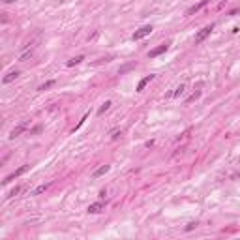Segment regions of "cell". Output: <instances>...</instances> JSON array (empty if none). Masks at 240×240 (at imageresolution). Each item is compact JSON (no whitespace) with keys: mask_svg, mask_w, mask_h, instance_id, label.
<instances>
[{"mask_svg":"<svg viewBox=\"0 0 240 240\" xmlns=\"http://www.w3.org/2000/svg\"><path fill=\"white\" fill-rule=\"evenodd\" d=\"M152 30H154V28H152L150 25H146V26H143V28H139V30H135V32H133L131 40H133V41L143 40V38H146V36H148V34H152Z\"/></svg>","mask_w":240,"mask_h":240,"instance_id":"cell-1","label":"cell"},{"mask_svg":"<svg viewBox=\"0 0 240 240\" xmlns=\"http://www.w3.org/2000/svg\"><path fill=\"white\" fill-rule=\"evenodd\" d=\"M28 169H30V165H23V167H19V169H17L15 173H11V174H8V176H6V178H4L2 182H4V184H10V182H11V180H15L17 176H21V174H25V173L28 171Z\"/></svg>","mask_w":240,"mask_h":240,"instance_id":"cell-2","label":"cell"},{"mask_svg":"<svg viewBox=\"0 0 240 240\" xmlns=\"http://www.w3.org/2000/svg\"><path fill=\"white\" fill-rule=\"evenodd\" d=\"M212 25H210V26H204V28H201V30L199 32H197V36H195V43H201V41H204V40H206L208 36H210V32H212Z\"/></svg>","mask_w":240,"mask_h":240,"instance_id":"cell-3","label":"cell"},{"mask_svg":"<svg viewBox=\"0 0 240 240\" xmlns=\"http://www.w3.org/2000/svg\"><path fill=\"white\" fill-rule=\"evenodd\" d=\"M169 49V43H163V45H160V47H156V49H152L150 53H148V56H150V58H156V56H160L161 53H165Z\"/></svg>","mask_w":240,"mask_h":240,"instance_id":"cell-4","label":"cell"},{"mask_svg":"<svg viewBox=\"0 0 240 240\" xmlns=\"http://www.w3.org/2000/svg\"><path fill=\"white\" fill-rule=\"evenodd\" d=\"M208 4V0H201V2L199 4H195V6H192V8H189L186 13H188V15H193V13H197V11H199V10H203L204 8V6H206Z\"/></svg>","mask_w":240,"mask_h":240,"instance_id":"cell-5","label":"cell"},{"mask_svg":"<svg viewBox=\"0 0 240 240\" xmlns=\"http://www.w3.org/2000/svg\"><path fill=\"white\" fill-rule=\"evenodd\" d=\"M109 169H111V165H101V167H98L96 171L92 173V178H100V176H103L105 173L109 171Z\"/></svg>","mask_w":240,"mask_h":240,"instance_id":"cell-6","label":"cell"},{"mask_svg":"<svg viewBox=\"0 0 240 240\" xmlns=\"http://www.w3.org/2000/svg\"><path fill=\"white\" fill-rule=\"evenodd\" d=\"M152 79H154V75H146L145 79H141V81H139V84H137V92H143V90H145V86H146V84L150 83Z\"/></svg>","mask_w":240,"mask_h":240,"instance_id":"cell-7","label":"cell"},{"mask_svg":"<svg viewBox=\"0 0 240 240\" xmlns=\"http://www.w3.org/2000/svg\"><path fill=\"white\" fill-rule=\"evenodd\" d=\"M101 210H103V203H101V201H100V203H92V204L88 206V212H90V214H98V212H101Z\"/></svg>","mask_w":240,"mask_h":240,"instance_id":"cell-8","label":"cell"},{"mask_svg":"<svg viewBox=\"0 0 240 240\" xmlns=\"http://www.w3.org/2000/svg\"><path fill=\"white\" fill-rule=\"evenodd\" d=\"M17 77H19V72H17V69H15V72H10L8 75H6L4 79H2V83H4V84H10L11 81H15Z\"/></svg>","mask_w":240,"mask_h":240,"instance_id":"cell-9","label":"cell"},{"mask_svg":"<svg viewBox=\"0 0 240 240\" xmlns=\"http://www.w3.org/2000/svg\"><path fill=\"white\" fill-rule=\"evenodd\" d=\"M25 128H26L25 124H21V126H17V128H13V130H11V133H10V139H15V137H19L21 133L25 131Z\"/></svg>","mask_w":240,"mask_h":240,"instance_id":"cell-10","label":"cell"},{"mask_svg":"<svg viewBox=\"0 0 240 240\" xmlns=\"http://www.w3.org/2000/svg\"><path fill=\"white\" fill-rule=\"evenodd\" d=\"M49 186H51V182H47V184H41V186H38L36 189H32L30 195H40V193H43V192H47V189H49Z\"/></svg>","mask_w":240,"mask_h":240,"instance_id":"cell-11","label":"cell"},{"mask_svg":"<svg viewBox=\"0 0 240 240\" xmlns=\"http://www.w3.org/2000/svg\"><path fill=\"white\" fill-rule=\"evenodd\" d=\"M83 60H84V56H83V54H79V56H75V58L68 60V62H66V66H69V68H72V66H75V64H81Z\"/></svg>","mask_w":240,"mask_h":240,"instance_id":"cell-12","label":"cell"},{"mask_svg":"<svg viewBox=\"0 0 240 240\" xmlns=\"http://www.w3.org/2000/svg\"><path fill=\"white\" fill-rule=\"evenodd\" d=\"M111 105H113L111 101H105V103L101 105V107H100V109H98V115H100V116H101V115H103V113H105V111H109V107H111Z\"/></svg>","mask_w":240,"mask_h":240,"instance_id":"cell-13","label":"cell"},{"mask_svg":"<svg viewBox=\"0 0 240 240\" xmlns=\"http://www.w3.org/2000/svg\"><path fill=\"white\" fill-rule=\"evenodd\" d=\"M184 90H186V86H184V84H180V86H176V88H174L173 96H176V98H178L180 94H184Z\"/></svg>","mask_w":240,"mask_h":240,"instance_id":"cell-14","label":"cell"},{"mask_svg":"<svg viewBox=\"0 0 240 240\" xmlns=\"http://www.w3.org/2000/svg\"><path fill=\"white\" fill-rule=\"evenodd\" d=\"M54 84V81H47V83H43V84H40V88L38 90H41V92H43V90H47V88H51Z\"/></svg>","mask_w":240,"mask_h":240,"instance_id":"cell-15","label":"cell"},{"mask_svg":"<svg viewBox=\"0 0 240 240\" xmlns=\"http://www.w3.org/2000/svg\"><path fill=\"white\" fill-rule=\"evenodd\" d=\"M30 56H32V49H30V51H26V53H23V54H21V56H19V60H21V62H25L26 58H30Z\"/></svg>","mask_w":240,"mask_h":240,"instance_id":"cell-16","label":"cell"},{"mask_svg":"<svg viewBox=\"0 0 240 240\" xmlns=\"http://www.w3.org/2000/svg\"><path fill=\"white\" fill-rule=\"evenodd\" d=\"M19 192H21V188H19V186H15V188H13V189H11V192L8 193V197H13V195H17Z\"/></svg>","mask_w":240,"mask_h":240,"instance_id":"cell-17","label":"cell"},{"mask_svg":"<svg viewBox=\"0 0 240 240\" xmlns=\"http://www.w3.org/2000/svg\"><path fill=\"white\" fill-rule=\"evenodd\" d=\"M86 118H88V115H84V116H83V118L79 120V124H77V126H75V130H79V128H81V126L84 124V120H86ZM75 130H73V131H75Z\"/></svg>","mask_w":240,"mask_h":240,"instance_id":"cell-18","label":"cell"},{"mask_svg":"<svg viewBox=\"0 0 240 240\" xmlns=\"http://www.w3.org/2000/svg\"><path fill=\"white\" fill-rule=\"evenodd\" d=\"M195 227H197V221H192V223H188V225H186V231H193Z\"/></svg>","mask_w":240,"mask_h":240,"instance_id":"cell-19","label":"cell"},{"mask_svg":"<svg viewBox=\"0 0 240 240\" xmlns=\"http://www.w3.org/2000/svg\"><path fill=\"white\" fill-rule=\"evenodd\" d=\"M118 135H120V130H113V131H111V137H113V139H116Z\"/></svg>","mask_w":240,"mask_h":240,"instance_id":"cell-20","label":"cell"},{"mask_svg":"<svg viewBox=\"0 0 240 240\" xmlns=\"http://www.w3.org/2000/svg\"><path fill=\"white\" fill-rule=\"evenodd\" d=\"M133 66H135V64H128V66H124L122 69H120V73H124V72H128V69H130V68H133Z\"/></svg>","mask_w":240,"mask_h":240,"instance_id":"cell-21","label":"cell"},{"mask_svg":"<svg viewBox=\"0 0 240 240\" xmlns=\"http://www.w3.org/2000/svg\"><path fill=\"white\" fill-rule=\"evenodd\" d=\"M197 98H199V92H195V94H193L192 98H189V100H188V103H189V101H195V100H197Z\"/></svg>","mask_w":240,"mask_h":240,"instance_id":"cell-22","label":"cell"},{"mask_svg":"<svg viewBox=\"0 0 240 240\" xmlns=\"http://www.w3.org/2000/svg\"><path fill=\"white\" fill-rule=\"evenodd\" d=\"M4 2H6V4H11V2H15V0H4Z\"/></svg>","mask_w":240,"mask_h":240,"instance_id":"cell-23","label":"cell"}]
</instances>
